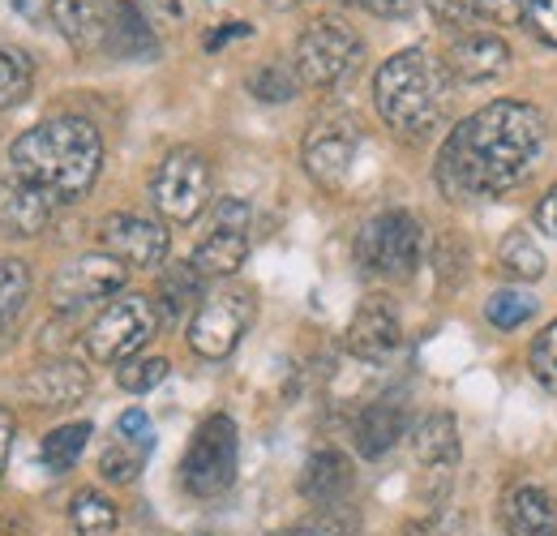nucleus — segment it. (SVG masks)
<instances>
[{
    "label": "nucleus",
    "mask_w": 557,
    "mask_h": 536,
    "mask_svg": "<svg viewBox=\"0 0 557 536\" xmlns=\"http://www.w3.org/2000/svg\"><path fill=\"white\" fill-rule=\"evenodd\" d=\"M541 146H545L541 112L519 99H497L450 130L433 176L450 202L497 198L532 176Z\"/></svg>",
    "instance_id": "obj_1"
},
{
    "label": "nucleus",
    "mask_w": 557,
    "mask_h": 536,
    "mask_svg": "<svg viewBox=\"0 0 557 536\" xmlns=\"http://www.w3.org/2000/svg\"><path fill=\"white\" fill-rule=\"evenodd\" d=\"M103 168V137L82 117H52L30 125L9 150V172L39 185L57 202L86 198Z\"/></svg>",
    "instance_id": "obj_2"
},
{
    "label": "nucleus",
    "mask_w": 557,
    "mask_h": 536,
    "mask_svg": "<svg viewBox=\"0 0 557 536\" xmlns=\"http://www.w3.org/2000/svg\"><path fill=\"white\" fill-rule=\"evenodd\" d=\"M373 103L399 137H429L450 108V69L424 48L395 52L373 77Z\"/></svg>",
    "instance_id": "obj_3"
},
{
    "label": "nucleus",
    "mask_w": 557,
    "mask_h": 536,
    "mask_svg": "<svg viewBox=\"0 0 557 536\" xmlns=\"http://www.w3.org/2000/svg\"><path fill=\"white\" fill-rule=\"evenodd\" d=\"M159 331V309L141 292H121L86 331V356L95 365H125Z\"/></svg>",
    "instance_id": "obj_4"
},
{
    "label": "nucleus",
    "mask_w": 557,
    "mask_h": 536,
    "mask_svg": "<svg viewBox=\"0 0 557 536\" xmlns=\"http://www.w3.org/2000/svg\"><path fill=\"white\" fill-rule=\"evenodd\" d=\"M360 52H364V44H360V35L344 17H313L296 39L292 69H296V77L305 86L326 90V86L344 82L351 69L360 65Z\"/></svg>",
    "instance_id": "obj_5"
},
{
    "label": "nucleus",
    "mask_w": 557,
    "mask_h": 536,
    "mask_svg": "<svg viewBox=\"0 0 557 536\" xmlns=\"http://www.w3.org/2000/svg\"><path fill=\"white\" fill-rule=\"evenodd\" d=\"M356 263L382 279H408L420 263V223L408 210L373 215L356 236Z\"/></svg>",
    "instance_id": "obj_6"
},
{
    "label": "nucleus",
    "mask_w": 557,
    "mask_h": 536,
    "mask_svg": "<svg viewBox=\"0 0 557 536\" xmlns=\"http://www.w3.org/2000/svg\"><path fill=\"white\" fill-rule=\"evenodd\" d=\"M181 480L194 498H219L236 480V425L232 416L214 412L198 425L185 460H181Z\"/></svg>",
    "instance_id": "obj_7"
},
{
    "label": "nucleus",
    "mask_w": 557,
    "mask_h": 536,
    "mask_svg": "<svg viewBox=\"0 0 557 536\" xmlns=\"http://www.w3.org/2000/svg\"><path fill=\"white\" fill-rule=\"evenodd\" d=\"M253 309L258 305H253V292L249 288H236V283L214 288L210 296H202V305L189 318V348L198 356H207V361L232 356V348L240 343V336L253 322Z\"/></svg>",
    "instance_id": "obj_8"
},
{
    "label": "nucleus",
    "mask_w": 557,
    "mask_h": 536,
    "mask_svg": "<svg viewBox=\"0 0 557 536\" xmlns=\"http://www.w3.org/2000/svg\"><path fill=\"white\" fill-rule=\"evenodd\" d=\"M150 202L172 223H194L210 202V163L202 150H172L154 176H150Z\"/></svg>",
    "instance_id": "obj_9"
},
{
    "label": "nucleus",
    "mask_w": 557,
    "mask_h": 536,
    "mask_svg": "<svg viewBox=\"0 0 557 536\" xmlns=\"http://www.w3.org/2000/svg\"><path fill=\"white\" fill-rule=\"evenodd\" d=\"M129 279V267L116 263L112 254H82L52 275V288H48V301L57 314H82L108 296H116Z\"/></svg>",
    "instance_id": "obj_10"
},
{
    "label": "nucleus",
    "mask_w": 557,
    "mask_h": 536,
    "mask_svg": "<svg viewBox=\"0 0 557 536\" xmlns=\"http://www.w3.org/2000/svg\"><path fill=\"white\" fill-rule=\"evenodd\" d=\"M356 150H360V125L335 112V117H318L305 134V168L318 185L326 190H339L348 181L351 163H356Z\"/></svg>",
    "instance_id": "obj_11"
},
{
    "label": "nucleus",
    "mask_w": 557,
    "mask_h": 536,
    "mask_svg": "<svg viewBox=\"0 0 557 536\" xmlns=\"http://www.w3.org/2000/svg\"><path fill=\"white\" fill-rule=\"evenodd\" d=\"M99 241H103V254H112L125 267H159L168 258V228L129 210L108 215L99 228Z\"/></svg>",
    "instance_id": "obj_12"
},
{
    "label": "nucleus",
    "mask_w": 557,
    "mask_h": 536,
    "mask_svg": "<svg viewBox=\"0 0 557 536\" xmlns=\"http://www.w3.org/2000/svg\"><path fill=\"white\" fill-rule=\"evenodd\" d=\"M404 343V327H399V309L391 296H364L360 309L351 314L348 327V352L356 361H391Z\"/></svg>",
    "instance_id": "obj_13"
},
{
    "label": "nucleus",
    "mask_w": 557,
    "mask_h": 536,
    "mask_svg": "<svg viewBox=\"0 0 557 536\" xmlns=\"http://www.w3.org/2000/svg\"><path fill=\"white\" fill-rule=\"evenodd\" d=\"M22 400L35 403V407H48V412H61L82 403V395L90 391V374L86 365H77L70 356H57V361H39L22 382H17Z\"/></svg>",
    "instance_id": "obj_14"
},
{
    "label": "nucleus",
    "mask_w": 557,
    "mask_h": 536,
    "mask_svg": "<svg viewBox=\"0 0 557 536\" xmlns=\"http://www.w3.org/2000/svg\"><path fill=\"white\" fill-rule=\"evenodd\" d=\"M57 206L61 202L52 194H44L39 185H30V181H22L13 172L0 176V232L4 236H39L52 223Z\"/></svg>",
    "instance_id": "obj_15"
},
{
    "label": "nucleus",
    "mask_w": 557,
    "mask_h": 536,
    "mask_svg": "<svg viewBox=\"0 0 557 536\" xmlns=\"http://www.w3.org/2000/svg\"><path fill=\"white\" fill-rule=\"evenodd\" d=\"M108 13H112V0H52L57 31L65 35V44H70L73 52H82V57L103 52Z\"/></svg>",
    "instance_id": "obj_16"
},
{
    "label": "nucleus",
    "mask_w": 557,
    "mask_h": 536,
    "mask_svg": "<svg viewBox=\"0 0 557 536\" xmlns=\"http://www.w3.org/2000/svg\"><path fill=\"white\" fill-rule=\"evenodd\" d=\"M103 52L116 57V61H154L159 57V35H154V26L146 22V13H141L138 4L112 0Z\"/></svg>",
    "instance_id": "obj_17"
},
{
    "label": "nucleus",
    "mask_w": 557,
    "mask_h": 536,
    "mask_svg": "<svg viewBox=\"0 0 557 536\" xmlns=\"http://www.w3.org/2000/svg\"><path fill=\"white\" fill-rule=\"evenodd\" d=\"M351 480H356V468L344 451L335 447H322L305 460V472H300V494L305 502L313 507H335L351 494Z\"/></svg>",
    "instance_id": "obj_18"
},
{
    "label": "nucleus",
    "mask_w": 557,
    "mask_h": 536,
    "mask_svg": "<svg viewBox=\"0 0 557 536\" xmlns=\"http://www.w3.org/2000/svg\"><path fill=\"white\" fill-rule=\"evenodd\" d=\"M510 65V48L506 39L488 35V31H472L463 39L450 44V57H446V69L459 77V82H488V77H502Z\"/></svg>",
    "instance_id": "obj_19"
},
{
    "label": "nucleus",
    "mask_w": 557,
    "mask_h": 536,
    "mask_svg": "<svg viewBox=\"0 0 557 536\" xmlns=\"http://www.w3.org/2000/svg\"><path fill=\"white\" fill-rule=\"evenodd\" d=\"M502 524L510 536H557L554 494L541 485H519L502 507Z\"/></svg>",
    "instance_id": "obj_20"
},
{
    "label": "nucleus",
    "mask_w": 557,
    "mask_h": 536,
    "mask_svg": "<svg viewBox=\"0 0 557 536\" xmlns=\"http://www.w3.org/2000/svg\"><path fill=\"white\" fill-rule=\"evenodd\" d=\"M404 407L391 400H377L369 403L360 416H356V451L364 455V460H382L386 451H395L399 447V438H404Z\"/></svg>",
    "instance_id": "obj_21"
},
{
    "label": "nucleus",
    "mask_w": 557,
    "mask_h": 536,
    "mask_svg": "<svg viewBox=\"0 0 557 536\" xmlns=\"http://www.w3.org/2000/svg\"><path fill=\"white\" fill-rule=\"evenodd\" d=\"M412 447H417V460L424 464V472H446L459 464V425L450 412H429L412 434Z\"/></svg>",
    "instance_id": "obj_22"
},
{
    "label": "nucleus",
    "mask_w": 557,
    "mask_h": 536,
    "mask_svg": "<svg viewBox=\"0 0 557 536\" xmlns=\"http://www.w3.org/2000/svg\"><path fill=\"white\" fill-rule=\"evenodd\" d=\"M245 258H249V236H245V228H223V223H214V232L194 249L189 267L198 270L202 279H227V275L240 270Z\"/></svg>",
    "instance_id": "obj_23"
},
{
    "label": "nucleus",
    "mask_w": 557,
    "mask_h": 536,
    "mask_svg": "<svg viewBox=\"0 0 557 536\" xmlns=\"http://www.w3.org/2000/svg\"><path fill=\"white\" fill-rule=\"evenodd\" d=\"M116 502H108L99 489H82L70 502V524L77 536H103L116 528Z\"/></svg>",
    "instance_id": "obj_24"
},
{
    "label": "nucleus",
    "mask_w": 557,
    "mask_h": 536,
    "mask_svg": "<svg viewBox=\"0 0 557 536\" xmlns=\"http://www.w3.org/2000/svg\"><path fill=\"white\" fill-rule=\"evenodd\" d=\"M30 296V270L22 258H0V336L22 318Z\"/></svg>",
    "instance_id": "obj_25"
},
{
    "label": "nucleus",
    "mask_w": 557,
    "mask_h": 536,
    "mask_svg": "<svg viewBox=\"0 0 557 536\" xmlns=\"http://www.w3.org/2000/svg\"><path fill=\"white\" fill-rule=\"evenodd\" d=\"M86 442H90V425H86V421H70V425H61V429H52V434L44 438L39 455H44V464L52 472H70L73 464L82 460Z\"/></svg>",
    "instance_id": "obj_26"
},
{
    "label": "nucleus",
    "mask_w": 557,
    "mask_h": 536,
    "mask_svg": "<svg viewBox=\"0 0 557 536\" xmlns=\"http://www.w3.org/2000/svg\"><path fill=\"white\" fill-rule=\"evenodd\" d=\"M198 283H202V275L189 267H172L163 275V283H159V305H163V318L168 322H176V318H185V309H198Z\"/></svg>",
    "instance_id": "obj_27"
},
{
    "label": "nucleus",
    "mask_w": 557,
    "mask_h": 536,
    "mask_svg": "<svg viewBox=\"0 0 557 536\" xmlns=\"http://www.w3.org/2000/svg\"><path fill=\"white\" fill-rule=\"evenodd\" d=\"M497 258H502V270H506L510 279H541V275H545V254H541V245H536L528 232H510V236L502 241Z\"/></svg>",
    "instance_id": "obj_28"
},
{
    "label": "nucleus",
    "mask_w": 557,
    "mask_h": 536,
    "mask_svg": "<svg viewBox=\"0 0 557 536\" xmlns=\"http://www.w3.org/2000/svg\"><path fill=\"white\" fill-rule=\"evenodd\" d=\"M30 82H35L30 61H26L17 48L0 44V112H4V108H17V103L30 95Z\"/></svg>",
    "instance_id": "obj_29"
},
{
    "label": "nucleus",
    "mask_w": 557,
    "mask_h": 536,
    "mask_svg": "<svg viewBox=\"0 0 557 536\" xmlns=\"http://www.w3.org/2000/svg\"><path fill=\"white\" fill-rule=\"evenodd\" d=\"M168 356H129L125 365H116V382L129 391V395H146L154 391L163 378H168Z\"/></svg>",
    "instance_id": "obj_30"
},
{
    "label": "nucleus",
    "mask_w": 557,
    "mask_h": 536,
    "mask_svg": "<svg viewBox=\"0 0 557 536\" xmlns=\"http://www.w3.org/2000/svg\"><path fill=\"white\" fill-rule=\"evenodd\" d=\"M536 314V301L532 296H523V292H493L485 305V318L497 327V331H515V327H523L528 318Z\"/></svg>",
    "instance_id": "obj_31"
},
{
    "label": "nucleus",
    "mask_w": 557,
    "mask_h": 536,
    "mask_svg": "<svg viewBox=\"0 0 557 536\" xmlns=\"http://www.w3.org/2000/svg\"><path fill=\"white\" fill-rule=\"evenodd\" d=\"M141 460H146L141 447L125 442V438H116V442L99 455V472H103V480H112V485H129V480H138Z\"/></svg>",
    "instance_id": "obj_32"
},
{
    "label": "nucleus",
    "mask_w": 557,
    "mask_h": 536,
    "mask_svg": "<svg viewBox=\"0 0 557 536\" xmlns=\"http://www.w3.org/2000/svg\"><path fill=\"white\" fill-rule=\"evenodd\" d=\"M296 86H300V77H296V69H287V65H262L249 73V90H253L258 99H267V103L292 99Z\"/></svg>",
    "instance_id": "obj_33"
},
{
    "label": "nucleus",
    "mask_w": 557,
    "mask_h": 536,
    "mask_svg": "<svg viewBox=\"0 0 557 536\" xmlns=\"http://www.w3.org/2000/svg\"><path fill=\"white\" fill-rule=\"evenodd\" d=\"M532 374L549 395H557V318L532 343Z\"/></svg>",
    "instance_id": "obj_34"
},
{
    "label": "nucleus",
    "mask_w": 557,
    "mask_h": 536,
    "mask_svg": "<svg viewBox=\"0 0 557 536\" xmlns=\"http://www.w3.org/2000/svg\"><path fill=\"white\" fill-rule=\"evenodd\" d=\"M519 17L528 22V31H532L541 44L557 48V0H523Z\"/></svg>",
    "instance_id": "obj_35"
},
{
    "label": "nucleus",
    "mask_w": 557,
    "mask_h": 536,
    "mask_svg": "<svg viewBox=\"0 0 557 536\" xmlns=\"http://www.w3.org/2000/svg\"><path fill=\"white\" fill-rule=\"evenodd\" d=\"M424 4L446 26H472L481 17V0H424Z\"/></svg>",
    "instance_id": "obj_36"
},
{
    "label": "nucleus",
    "mask_w": 557,
    "mask_h": 536,
    "mask_svg": "<svg viewBox=\"0 0 557 536\" xmlns=\"http://www.w3.org/2000/svg\"><path fill=\"white\" fill-rule=\"evenodd\" d=\"M116 434H121L125 442L141 447V451H150V442H154V434H150V416H146L141 407H129V412L116 421Z\"/></svg>",
    "instance_id": "obj_37"
},
{
    "label": "nucleus",
    "mask_w": 557,
    "mask_h": 536,
    "mask_svg": "<svg viewBox=\"0 0 557 536\" xmlns=\"http://www.w3.org/2000/svg\"><path fill=\"white\" fill-rule=\"evenodd\" d=\"M404 536H463V520L450 515V511H437V515H429V520L408 524Z\"/></svg>",
    "instance_id": "obj_38"
},
{
    "label": "nucleus",
    "mask_w": 557,
    "mask_h": 536,
    "mask_svg": "<svg viewBox=\"0 0 557 536\" xmlns=\"http://www.w3.org/2000/svg\"><path fill=\"white\" fill-rule=\"evenodd\" d=\"M138 9L146 13L150 26H172V22H181V0H138Z\"/></svg>",
    "instance_id": "obj_39"
},
{
    "label": "nucleus",
    "mask_w": 557,
    "mask_h": 536,
    "mask_svg": "<svg viewBox=\"0 0 557 536\" xmlns=\"http://www.w3.org/2000/svg\"><path fill=\"white\" fill-rule=\"evenodd\" d=\"M360 9H369L373 17H408L417 9V0H356Z\"/></svg>",
    "instance_id": "obj_40"
},
{
    "label": "nucleus",
    "mask_w": 557,
    "mask_h": 536,
    "mask_svg": "<svg viewBox=\"0 0 557 536\" xmlns=\"http://www.w3.org/2000/svg\"><path fill=\"white\" fill-rule=\"evenodd\" d=\"M523 9V0H481V17L488 22H515Z\"/></svg>",
    "instance_id": "obj_41"
},
{
    "label": "nucleus",
    "mask_w": 557,
    "mask_h": 536,
    "mask_svg": "<svg viewBox=\"0 0 557 536\" xmlns=\"http://www.w3.org/2000/svg\"><path fill=\"white\" fill-rule=\"evenodd\" d=\"M536 228L545 232V236H554L557 241V185L541 198V206H536Z\"/></svg>",
    "instance_id": "obj_42"
},
{
    "label": "nucleus",
    "mask_w": 557,
    "mask_h": 536,
    "mask_svg": "<svg viewBox=\"0 0 557 536\" xmlns=\"http://www.w3.org/2000/svg\"><path fill=\"white\" fill-rule=\"evenodd\" d=\"M287 536H344V524H335V520H309V524H296Z\"/></svg>",
    "instance_id": "obj_43"
},
{
    "label": "nucleus",
    "mask_w": 557,
    "mask_h": 536,
    "mask_svg": "<svg viewBox=\"0 0 557 536\" xmlns=\"http://www.w3.org/2000/svg\"><path fill=\"white\" fill-rule=\"evenodd\" d=\"M9 447H13V412L0 407V480H4V464H9Z\"/></svg>",
    "instance_id": "obj_44"
},
{
    "label": "nucleus",
    "mask_w": 557,
    "mask_h": 536,
    "mask_svg": "<svg viewBox=\"0 0 557 536\" xmlns=\"http://www.w3.org/2000/svg\"><path fill=\"white\" fill-rule=\"evenodd\" d=\"M236 35H249V26L245 22H236V26H223V31H214L207 39V48H219V44H227V39H236Z\"/></svg>",
    "instance_id": "obj_45"
},
{
    "label": "nucleus",
    "mask_w": 557,
    "mask_h": 536,
    "mask_svg": "<svg viewBox=\"0 0 557 536\" xmlns=\"http://www.w3.org/2000/svg\"><path fill=\"white\" fill-rule=\"evenodd\" d=\"M271 4H296V0H271Z\"/></svg>",
    "instance_id": "obj_46"
},
{
    "label": "nucleus",
    "mask_w": 557,
    "mask_h": 536,
    "mask_svg": "<svg viewBox=\"0 0 557 536\" xmlns=\"http://www.w3.org/2000/svg\"><path fill=\"white\" fill-rule=\"evenodd\" d=\"M13 4H26V0H13Z\"/></svg>",
    "instance_id": "obj_47"
}]
</instances>
